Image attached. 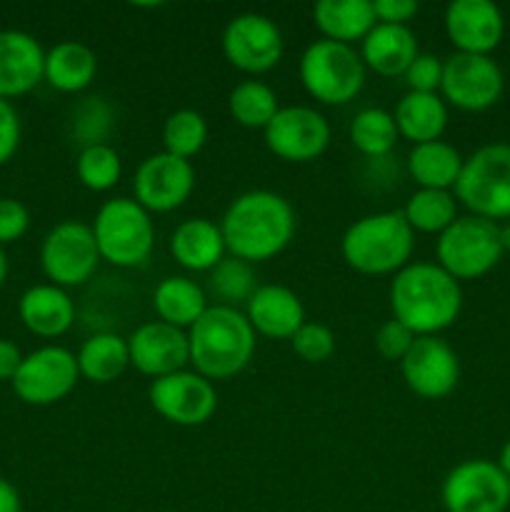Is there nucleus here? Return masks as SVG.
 <instances>
[{"label":"nucleus","mask_w":510,"mask_h":512,"mask_svg":"<svg viewBox=\"0 0 510 512\" xmlns=\"http://www.w3.org/2000/svg\"><path fill=\"white\" fill-rule=\"evenodd\" d=\"M98 73V55L80 40H60L45 53L43 80L60 93H80Z\"/></svg>","instance_id":"25"},{"label":"nucleus","mask_w":510,"mask_h":512,"mask_svg":"<svg viewBox=\"0 0 510 512\" xmlns=\"http://www.w3.org/2000/svg\"><path fill=\"white\" fill-rule=\"evenodd\" d=\"M5 278H8V255H5V250L0 248V288H3Z\"/></svg>","instance_id":"48"},{"label":"nucleus","mask_w":510,"mask_h":512,"mask_svg":"<svg viewBox=\"0 0 510 512\" xmlns=\"http://www.w3.org/2000/svg\"><path fill=\"white\" fill-rule=\"evenodd\" d=\"M395 125L400 138L413 145L433 143L448 128V103L440 93H405L395 105Z\"/></svg>","instance_id":"26"},{"label":"nucleus","mask_w":510,"mask_h":512,"mask_svg":"<svg viewBox=\"0 0 510 512\" xmlns=\"http://www.w3.org/2000/svg\"><path fill=\"white\" fill-rule=\"evenodd\" d=\"M45 50L25 30H0V98L10 100L43 83Z\"/></svg>","instance_id":"20"},{"label":"nucleus","mask_w":510,"mask_h":512,"mask_svg":"<svg viewBox=\"0 0 510 512\" xmlns=\"http://www.w3.org/2000/svg\"><path fill=\"white\" fill-rule=\"evenodd\" d=\"M505 88L503 70L490 55L453 53L443 60L440 98L468 113L493 108Z\"/></svg>","instance_id":"12"},{"label":"nucleus","mask_w":510,"mask_h":512,"mask_svg":"<svg viewBox=\"0 0 510 512\" xmlns=\"http://www.w3.org/2000/svg\"><path fill=\"white\" fill-rule=\"evenodd\" d=\"M228 110L243 128L265 130L280 110L278 95L263 80H243L228 95Z\"/></svg>","instance_id":"34"},{"label":"nucleus","mask_w":510,"mask_h":512,"mask_svg":"<svg viewBox=\"0 0 510 512\" xmlns=\"http://www.w3.org/2000/svg\"><path fill=\"white\" fill-rule=\"evenodd\" d=\"M455 200L485 220H510V145L490 143L463 160Z\"/></svg>","instance_id":"7"},{"label":"nucleus","mask_w":510,"mask_h":512,"mask_svg":"<svg viewBox=\"0 0 510 512\" xmlns=\"http://www.w3.org/2000/svg\"><path fill=\"white\" fill-rule=\"evenodd\" d=\"M448 512H505L510 508V478L490 460H463L443 480Z\"/></svg>","instance_id":"11"},{"label":"nucleus","mask_w":510,"mask_h":512,"mask_svg":"<svg viewBox=\"0 0 510 512\" xmlns=\"http://www.w3.org/2000/svg\"><path fill=\"white\" fill-rule=\"evenodd\" d=\"M415 338H418V335H415L413 330L405 328L400 320L390 318L380 325L378 333H375L373 343H375V350H378L380 358L390 360V363H400V360L408 355V350L413 348Z\"/></svg>","instance_id":"39"},{"label":"nucleus","mask_w":510,"mask_h":512,"mask_svg":"<svg viewBox=\"0 0 510 512\" xmlns=\"http://www.w3.org/2000/svg\"><path fill=\"white\" fill-rule=\"evenodd\" d=\"M245 318L255 335L270 340H290L305 323V308L298 293L285 285H260L250 303L245 305Z\"/></svg>","instance_id":"21"},{"label":"nucleus","mask_w":510,"mask_h":512,"mask_svg":"<svg viewBox=\"0 0 510 512\" xmlns=\"http://www.w3.org/2000/svg\"><path fill=\"white\" fill-rule=\"evenodd\" d=\"M348 135L353 148L368 160L388 158L400 138L393 113L383 108H363L355 113Z\"/></svg>","instance_id":"32"},{"label":"nucleus","mask_w":510,"mask_h":512,"mask_svg":"<svg viewBox=\"0 0 510 512\" xmlns=\"http://www.w3.org/2000/svg\"><path fill=\"white\" fill-rule=\"evenodd\" d=\"M498 468L503 470V473L508 475V478H510V440H508V443L503 445V448H500V455H498Z\"/></svg>","instance_id":"46"},{"label":"nucleus","mask_w":510,"mask_h":512,"mask_svg":"<svg viewBox=\"0 0 510 512\" xmlns=\"http://www.w3.org/2000/svg\"><path fill=\"white\" fill-rule=\"evenodd\" d=\"M170 253L175 263L193 273H210L225 258L223 230L208 218H188L170 235Z\"/></svg>","instance_id":"24"},{"label":"nucleus","mask_w":510,"mask_h":512,"mask_svg":"<svg viewBox=\"0 0 510 512\" xmlns=\"http://www.w3.org/2000/svg\"><path fill=\"white\" fill-rule=\"evenodd\" d=\"M195 168L190 160L170 153H153L138 165L133 178L135 200L148 213H170L190 198Z\"/></svg>","instance_id":"16"},{"label":"nucleus","mask_w":510,"mask_h":512,"mask_svg":"<svg viewBox=\"0 0 510 512\" xmlns=\"http://www.w3.org/2000/svg\"><path fill=\"white\" fill-rule=\"evenodd\" d=\"M75 175L83 188L93 190V193H105L118 185L120 175H123V160L110 143L80 148L78 158H75Z\"/></svg>","instance_id":"37"},{"label":"nucleus","mask_w":510,"mask_h":512,"mask_svg":"<svg viewBox=\"0 0 510 512\" xmlns=\"http://www.w3.org/2000/svg\"><path fill=\"white\" fill-rule=\"evenodd\" d=\"M295 225L290 200L263 188L238 195L220 220L228 253L250 265L283 253L293 240Z\"/></svg>","instance_id":"1"},{"label":"nucleus","mask_w":510,"mask_h":512,"mask_svg":"<svg viewBox=\"0 0 510 512\" xmlns=\"http://www.w3.org/2000/svg\"><path fill=\"white\" fill-rule=\"evenodd\" d=\"M403 215L413 233L440 235L458 218V200L450 190L418 188L405 203Z\"/></svg>","instance_id":"33"},{"label":"nucleus","mask_w":510,"mask_h":512,"mask_svg":"<svg viewBox=\"0 0 510 512\" xmlns=\"http://www.w3.org/2000/svg\"><path fill=\"white\" fill-rule=\"evenodd\" d=\"M415 233L403 210L370 213L348 225L340 240L343 260L360 275H395L410 263Z\"/></svg>","instance_id":"4"},{"label":"nucleus","mask_w":510,"mask_h":512,"mask_svg":"<svg viewBox=\"0 0 510 512\" xmlns=\"http://www.w3.org/2000/svg\"><path fill=\"white\" fill-rule=\"evenodd\" d=\"M20 323L38 338H60L75 323V303L68 290L53 283L33 285L18 300Z\"/></svg>","instance_id":"22"},{"label":"nucleus","mask_w":510,"mask_h":512,"mask_svg":"<svg viewBox=\"0 0 510 512\" xmlns=\"http://www.w3.org/2000/svg\"><path fill=\"white\" fill-rule=\"evenodd\" d=\"M445 33L458 53L490 55L503 40L505 20L490 0H453L445 8Z\"/></svg>","instance_id":"19"},{"label":"nucleus","mask_w":510,"mask_h":512,"mask_svg":"<svg viewBox=\"0 0 510 512\" xmlns=\"http://www.w3.org/2000/svg\"><path fill=\"white\" fill-rule=\"evenodd\" d=\"M148 400L160 418L180 428L205 425L218 408L215 385L195 370H178V373L153 380Z\"/></svg>","instance_id":"13"},{"label":"nucleus","mask_w":510,"mask_h":512,"mask_svg":"<svg viewBox=\"0 0 510 512\" xmlns=\"http://www.w3.org/2000/svg\"><path fill=\"white\" fill-rule=\"evenodd\" d=\"M405 385L423 400L448 398L460 380V360L438 335H420L400 360Z\"/></svg>","instance_id":"17"},{"label":"nucleus","mask_w":510,"mask_h":512,"mask_svg":"<svg viewBox=\"0 0 510 512\" xmlns=\"http://www.w3.org/2000/svg\"><path fill=\"white\" fill-rule=\"evenodd\" d=\"M153 308L158 313V320L188 333L210 305L203 285L185 275H168L155 285Z\"/></svg>","instance_id":"27"},{"label":"nucleus","mask_w":510,"mask_h":512,"mask_svg":"<svg viewBox=\"0 0 510 512\" xmlns=\"http://www.w3.org/2000/svg\"><path fill=\"white\" fill-rule=\"evenodd\" d=\"M30 228V213L20 200L0 198V248L18 243Z\"/></svg>","instance_id":"41"},{"label":"nucleus","mask_w":510,"mask_h":512,"mask_svg":"<svg viewBox=\"0 0 510 512\" xmlns=\"http://www.w3.org/2000/svg\"><path fill=\"white\" fill-rule=\"evenodd\" d=\"M115 113L113 105L100 95H88L80 100L70 115V135L80 148H90V145L108 143L110 133H113Z\"/></svg>","instance_id":"36"},{"label":"nucleus","mask_w":510,"mask_h":512,"mask_svg":"<svg viewBox=\"0 0 510 512\" xmlns=\"http://www.w3.org/2000/svg\"><path fill=\"white\" fill-rule=\"evenodd\" d=\"M190 365L213 380H230L243 373L255 355V330L243 310L210 305L188 330Z\"/></svg>","instance_id":"3"},{"label":"nucleus","mask_w":510,"mask_h":512,"mask_svg":"<svg viewBox=\"0 0 510 512\" xmlns=\"http://www.w3.org/2000/svg\"><path fill=\"white\" fill-rule=\"evenodd\" d=\"M0 512H23V500L10 480L0 478Z\"/></svg>","instance_id":"45"},{"label":"nucleus","mask_w":510,"mask_h":512,"mask_svg":"<svg viewBox=\"0 0 510 512\" xmlns=\"http://www.w3.org/2000/svg\"><path fill=\"white\" fill-rule=\"evenodd\" d=\"M20 135H23V125H20L18 110L10 100L0 98V165L10 163L18 153Z\"/></svg>","instance_id":"42"},{"label":"nucleus","mask_w":510,"mask_h":512,"mask_svg":"<svg viewBox=\"0 0 510 512\" xmlns=\"http://www.w3.org/2000/svg\"><path fill=\"white\" fill-rule=\"evenodd\" d=\"M130 365L138 373L158 380L185 370L190 363L188 333L163 320H150L138 325L128 338Z\"/></svg>","instance_id":"18"},{"label":"nucleus","mask_w":510,"mask_h":512,"mask_svg":"<svg viewBox=\"0 0 510 512\" xmlns=\"http://www.w3.org/2000/svg\"><path fill=\"white\" fill-rule=\"evenodd\" d=\"M313 20L325 40L343 45L363 43L365 35L378 25L370 0H318Z\"/></svg>","instance_id":"28"},{"label":"nucleus","mask_w":510,"mask_h":512,"mask_svg":"<svg viewBox=\"0 0 510 512\" xmlns=\"http://www.w3.org/2000/svg\"><path fill=\"white\" fill-rule=\"evenodd\" d=\"M208 120L193 108H180L170 113L163 123L165 153L178 158H195L208 143Z\"/></svg>","instance_id":"35"},{"label":"nucleus","mask_w":510,"mask_h":512,"mask_svg":"<svg viewBox=\"0 0 510 512\" xmlns=\"http://www.w3.org/2000/svg\"><path fill=\"white\" fill-rule=\"evenodd\" d=\"M390 310L415 335H438L458 320L463 288L438 263H408L390 283Z\"/></svg>","instance_id":"2"},{"label":"nucleus","mask_w":510,"mask_h":512,"mask_svg":"<svg viewBox=\"0 0 510 512\" xmlns=\"http://www.w3.org/2000/svg\"><path fill=\"white\" fill-rule=\"evenodd\" d=\"M300 83L323 105H348L365 85V63L353 45L315 40L300 55Z\"/></svg>","instance_id":"6"},{"label":"nucleus","mask_w":510,"mask_h":512,"mask_svg":"<svg viewBox=\"0 0 510 512\" xmlns=\"http://www.w3.org/2000/svg\"><path fill=\"white\" fill-rule=\"evenodd\" d=\"M405 85L410 93H440L443 83V60L433 53H418V58L405 70Z\"/></svg>","instance_id":"40"},{"label":"nucleus","mask_w":510,"mask_h":512,"mask_svg":"<svg viewBox=\"0 0 510 512\" xmlns=\"http://www.w3.org/2000/svg\"><path fill=\"white\" fill-rule=\"evenodd\" d=\"M285 40L275 20L263 13H240L225 25L223 53L233 68L260 75L280 63Z\"/></svg>","instance_id":"14"},{"label":"nucleus","mask_w":510,"mask_h":512,"mask_svg":"<svg viewBox=\"0 0 510 512\" xmlns=\"http://www.w3.org/2000/svg\"><path fill=\"white\" fill-rule=\"evenodd\" d=\"M500 245H503V253H510V220L500 225Z\"/></svg>","instance_id":"47"},{"label":"nucleus","mask_w":510,"mask_h":512,"mask_svg":"<svg viewBox=\"0 0 510 512\" xmlns=\"http://www.w3.org/2000/svg\"><path fill=\"white\" fill-rule=\"evenodd\" d=\"M418 53V38L408 25L378 23L360 43V58H363L365 68L383 78L405 75Z\"/></svg>","instance_id":"23"},{"label":"nucleus","mask_w":510,"mask_h":512,"mask_svg":"<svg viewBox=\"0 0 510 512\" xmlns=\"http://www.w3.org/2000/svg\"><path fill=\"white\" fill-rule=\"evenodd\" d=\"M25 355L20 353L18 345L13 340H5L0 338V383H13L15 373L20 370V363H23Z\"/></svg>","instance_id":"44"},{"label":"nucleus","mask_w":510,"mask_h":512,"mask_svg":"<svg viewBox=\"0 0 510 512\" xmlns=\"http://www.w3.org/2000/svg\"><path fill=\"white\" fill-rule=\"evenodd\" d=\"M75 360H78L80 378L98 385L115 383L130 368L128 338H120L118 333H110V330L93 333L80 345Z\"/></svg>","instance_id":"30"},{"label":"nucleus","mask_w":510,"mask_h":512,"mask_svg":"<svg viewBox=\"0 0 510 512\" xmlns=\"http://www.w3.org/2000/svg\"><path fill=\"white\" fill-rule=\"evenodd\" d=\"M463 155L445 140L413 145L405 168L418 188L425 190H453L463 170Z\"/></svg>","instance_id":"29"},{"label":"nucleus","mask_w":510,"mask_h":512,"mask_svg":"<svg viewBox=\"0 0 510 512\" xmlns=\"http://www.w3.org/2000/svg\"><path fill=\"white\" fill-rule=\"evenodd\" d=\"M373 13L378 23L408 25V20L418 13L415 0H373Z\"/></svg>","instance_id":"43"},{"label":"nucleus","mask_w":510,"mask_h":512,"mask_svg":"<svg viewBox=\"0 0 510 512\" xmlns=\"http://www.w3.org/2000/svg\"><path fill=\"white\" fill-rule=\"evenodd\" d=\"M100 263L93 228L80 220H63L40 243V268L58 288H75L88 283Z\"/></svg>","instance_id":"9"},{"label":"nucleus","mask_w":510,"mask_h":512,"mask_svg":"<svg viewBox=\"0 0 510 512\" xmlns=\"http://www.w3.org/2000/svg\"><path fill=\"white\" fill-rule=\"evenodd\" d=\"M90 228L100 260H108L115 268H138L153 253L155 225L135 198L105 200Z\"/></svg>","instance_id":"5"},{"label":"nucleus","mask_w":510,"mask_h":512,"mask_svg":"<svg viewBox=\"0 0 510 512\" xmlns=\"http://www.w3.org/2000/svg\"><path fill=\"white\" fill-rule=\"evenodd\" d=\"M258 288V275H255L253 265L233 258V255H225L208 273V290L205 293L215 300V305L240 310V305L250 303Z\"/></svg>","instance_id":"31"},{"label":"nucleus","mask_w":510,"mask_h":512,"mask_svg":"<svg viewBox=\"0 0 510 512\" xmlns=\"http://www.w3.org/2000/svg\"><path fill=\"white\" fill-rule=\"evenodd\" d=\"M265 145L288 163H310L330 145V123L320 110L308 105H288L275 113L263 130Z\"/></svg>","instance_id":"15"},{"label":"nucleus","mask_w":510,"mask_h":512,"mask_svg":"<svg viewBox=\"0 0 510 512\" xmlns=\"http://www.w3.org/2000/svg\"><path fill=\"white\" fill-rule=\"evenodd\" d=\"M438 265L458 283L488 275L503 258L500 225L478 215H458L435 243Z\"/></svg>","instance_id":"8"},{"label":"nucleus","mask_w":510,"mask_h":512,"mask_svg":"<svg viewBox=\"0 0 510 512\" xmlns=\"http://www.w3.org/2000/svg\"><path fill=\"white\" fill-rule=\"evenodd\" d=\"M295 355L305 363H325L330 360V355L335 353V333L323 323H308L305 320L303 328L290 338Z\"/></svg>","instance_id":"38"},{"label":"nucleus","mask_w":510,"mask_h":512,"mask_svg":"<svg viewBox=\"0 0 510 512\" xmlns=\"http://www.w3.org/2000/svg\"><path fill=\"white\" fill-rule=\"evenodd\" d=\"M80 380L78 360L63 345H43L23 358L13 390L25 405H55L68 398Z\"/></svg>","instance_id":"10"}]
</instances>
